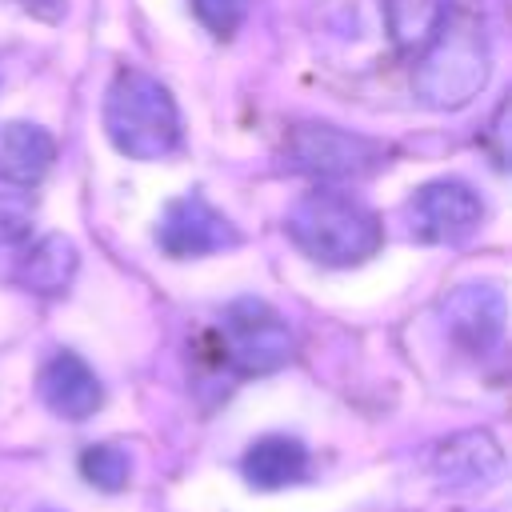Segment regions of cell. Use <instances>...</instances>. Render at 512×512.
Here are the masks:
<instances>
[{"label": "cell", "mask_w": 512, "mask_h": 512, "mask_svg": "<svg viewBox=\"0 0 512 512\" xmlns=\"http://www.w3.org/2000/svg\"><path fill=\"white\" fill-rule=\"evenodd\" d=\"M492 76V40L480 0H444V16L428 44L416 52L412 88L432 112L468 108Z\"/></svg>", "instance_id": "6da1fadb"}, {"label": "cell", "mask_w": 512, "mask_h": 512, "mask_svg": "<svg viewBox=\"0 0 512 512\" xmlns=\"http://www.w3.org/2000/svg\"><path fill=\"white\" fill-rule=\"evenodd\" d=\"M284 228H288L292 244L324 268L364 264L384 244L380 216L360 196L332 188V184H316L312 192H304L288 208Z\"/></svg>", "instance_id": "7a4b0ae2"}, {"label": "cell", "mask_w": 512, "mask_h": 512, "mask_svg": "<svg viewBox=\"0 0 512 512\" xmlns=\"http://www.w3.org/2000/svg\"><path fill=\"white\" fill-rule=\"evenodd\" d=\"M104 132L128 160H164L184 140V120L168 84L128 64L104 88Z\"/></svg>", "instance_id": "3957f363"}, {"label": "cell", "mask_w": 512, "mask_h": 512, "mask_svg": "<svg viewBox=\"0 0 512 512\" xmlns=\"http://www.w3.org/2000/svg\"><path fill=\"white\" fill-rule=\"evenodd\" d=\"M392 148L384 140H372L364 132H348L336 124H292L284 136V168L312 176L320 184H340V180H364L388 164Z\"/></svg>", "instance_id": "277c9868"}, {"label": "cell", "mask_w": 512, "mask_h": 512, "mask_svg": "<svg viewBox=\"0 0 512 512\" xmlns=\"http://www.w3.org/2000/svg\"><path fill=\"white\" fill-rule=\"evenodd\" d=\"M220 352L236 376H268L292 360L296 336L272 304L240 296L220 316Z\"/></svg>", "instance_id": "5b68a950"}, {"label": "cell", "mask_w": 512, "mask_h": 512, "mask_svg": "<svg viewBox=\"0 0 512 512\" xmlns=\"http://www.w3.org/2000/svg\"><path fill=\"white\" fill-rule=\"evenodd\" d=\"M408 224L412 236L424 244H464L484 224V200L468 180L440 176L412 192Z\"/></svg>", "instance_id": "8992f818"}, {"label": "cell", "mask_w": 512, "mask_h": 512, "mask_svg": "<svg viewBox=\"0 0 512 512\" xmlns=\"http://www.w3.org/2000/svg\"><path fill=\"white\" fill-rule=\"evenodd\" d=\"M156 244L168 256H176V260H192V256H212V252L236 248L240 244V232L200 192H188V196L168 200V208L160 212Z\"/></svg>", "instance_id": "52a82bcc"}, {"label": "cell", "mask_w": 512, "mask_h": 512, "mask_svg": "<svg viewBox=\"0 0 512 512\" xmlns=\"http://www.w3.org/2000/svg\"><path fill=\"white\" fill-rule=\"evenodd\" d=\"M444 328L452 340L476 356H488L504 344L508 328V304L500 284H456L440 304Z\"/></svg>", "instance_id": "ba28073f"}, {"label": "cell", "mask_w": 512, "mask_h": 512, "mask_svg": "<svg viewBox=\"0 0 512 512\" xmlns=\"http://www.w3.org/2000/svg\"><path fill=\"white\" fill-rule=\"evenodd\" d=\"M432 476H436L440 488H456V492L488 488V484L504 480V448L484 428L456 432V436H448V440L436 444V452H432Z\"/></svg>", "instance_id": "9c48e42d"}, {"label": "cell", "mask_w": 512, "mask_h": 512, "mask_svg": "<svg viewBox=\"0 0 512 512\" xmlns=\"http://www.w3.org/2000/svg\"><path fill=\"white\" fill-rule=\"evenodd\" d=\"M40 400L64 420H88L104 404V384L76 352H56L40 368Z\"/></svg>", "instance_id": "30bf717a"}, {"label": "cell", "mask_w": 512, "mask_h": 512, "mask_svg": "<svg viewBox=\"0 0 512 512\" xmlns=\"http://www.w3.org/2000/svg\"><path fill=\"white\" fill-rule=\"evenodd\" d=\"M56 160V136L28 120H4L0 124V184L8 188H32L48 176Z\"/></svg>", "instance_id": "8fae6325"}, {"label": "cell", "mask_w": 512, "mask_h": 512, "mask_svg": "<svg viewBox=\"0 0 512 512\" xmlns=\"http://www.w3.org/2000/svg\"><path fill=\"white\" fill-rule=\"evenodd\" d=\"M240 472H244V480L252 488L280 492V488L304 480V472H308V448L296 436H284V432L260 436L256 444H248V452L240 460Z\"/></svg>", "instance_id": "7c38bea8"}, {"label": "cell", "mask_w": 512, "mask_h": 512, "mask_svg": "<svg viewBox=\"0 0 512 512\" xmlns=\"http://www.w3.org/2000/svg\"><path fill=\"white\" fill-rule=\"evenodd\" d=\"M76 268H80V248L72 244V236L48 232V236H40V240L20 256L16 280H20L28 292H36V296H60V292H68V284L76 280Z\"/></svg>", "instance_id": "4fadbf2b"}, {"label": "cell", "mask_w": 512, "mask_h": 512, "mask_svg": "<svg viewBox=\"0 0 512 512\" xmlns=\"http://www.w3.org/2000/svg\"><path fill=\"white\" fill-rule=\"evenodd\" d=\"M380 16L396 52H420L444 16V0H380Z\"/></svg>", "instance_id": "5bb4252c"}, {"label": "cell", "mask_w": 512, "mask_h": 512, "mask_svg": "<svg viewBox=\"0 0 512 512\" xmlns=\"http://www.w3.org/2000/svg\"><path fill=\"white\" fill-rule=\"evenodd\" d=\"M80 472H84V480L96 484L100 492H120V488L128 484L132 464H128V452H124V448H116V444H92V448H84V456H80Z\"/></svg>", "instance_id": "9a60e30c"}, {"label": "cell", "mask_w": 512, "mask_h": 512, "mask_svg": "<svg viewBox=\"0 0 512 512\" xmlns=\"http://www.w3.org/2000/svg\"><path fill=\"white\" fill-rule=\"evenodd\" d=\"M248 8H252V0H192L196 20H200L212 36H220V40L232 36V32L244 24Z\"/></svg>", "instance_id": "2e32d148"}, {"label": "cell", "mask_w": 512, "mask_h": 512, "mask_svg": "<svg viewBox=\"0 0 512 512\" xmlns=\"http://www.w3.org/2000/svg\"><path fill=\"white\" fill-rule=\"evenodd\" d=\"M32 232V212L8 196H0V244H20Z\"/></svg>", "instance_id": "e0dca14e"}, {"label": "cell", "mask_w": 512, "mask_h": 512, "mask_svg": "<svg viewBox=\"0 0 512 512\" xmlns=\"http://www.w3.org/2000/svg\"><path fill=\"white\" fill-rule=\"evenodd\" d=\"M24 4H44V0H24Z\"/></svg>", "instance_id": "ac0fdd59"}, {"label": "cell", "mask_w": 512, "mask_h": 512, "mask_svg": "<svg viewBox=\"0 0 512 512\" xmlns=\"http://www.w3.org/2000/svg\"><path fill=\"white\" fill-rule=\"evenodd\" d=\"M44 512H52V508H44Z\"/></svg>", "instance_id": "d6986e66"}]
</instances>
